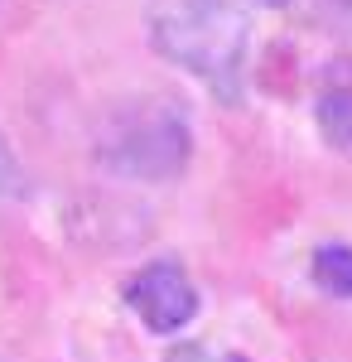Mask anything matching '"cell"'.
Returning <instances> with one entry per match:
<instances>
[{
    "mask_svg": "<svg viewBox=\"0 0 352 362\" xmlns=\"http://www.w3.org/2000/svg\"><path fill=\"white\" fill-rule=\"evenodd\" d=\"M309 276H314V285H319L324 295L352 300V247L324 242V247L314 251V261H309Z\"/></svg>",
    "mask_w": 352,
    "mask_h": 362,
    "instance_id": "cell-5",
    "label": "cell"
},
{
    "mask_svg": "<svg viewBox=\"0 0 352 362\" xmlns=\"http://www.w3.org/2000/svg\"><path fill=\"white\" fill-rule=\"evenodd\" d=\"M150 44L160 58L198 78L217 102H227V107L242 102L246 44H251V25H246L242 5H232V0H164L150 15Z\"/></svg>",
    "mask_w": 352,
    "mask_h": 362,
    "instance_id": "cell-1",
    "label": "cell"
},
{
    "mask_svg": "<svg viewBox=\"0 0 352 362\" xmlns=\"http://www.w3.org/2000/svg\"><path fill=\"white\" fill-rule=\"evenodd\" d=\"M256 5H290V0H256Z\"/></svg>",
    "mask_w": 352,
    "mask_h": 362,
    "instance_id": "cell-8",
    "label": "cell"
},
{
    "mask_svg": "<svg viewBox=\"0 0 352 362\" xmlns=\"http://www.w3.org/2000/svg\"><path fill=\"white\" fill-rule=\"evenodd\" d=\"M314 15L328 29H352V0H314Z\"/></svg>",
    "mask_w": 352,
    "mask_h": 362,
    "instance_id": "cell-7",
    "label": "cell"
},
{
    "mask_svg": "<svg viewBox=\"0 0 352 362\" xmlns=\"http://www.w3.org/2000/svg\"><path fill=\"white\" fill-rule=\"evenodd\" d=\"M97 165L116 179H136V184H164L179 179L193 160V126L174 102L160 97H140L121 102L102 116L97 140H92Z\"/></svg>",
    "mask_w": 352,
    "mask_h": 362,
    "instance_id": "cell-2",
    "label": "cell"
},
{
    "mask_svg": "<svg viewBox=\"0 0 352 362\" xmlns=\"http://www.w3.org/2000/svg\"><path fill=\"white\" fill-rule=\"evenodd\" d=\"M25 194H29V174L15 155V145L0 131V198H25Z\"/></svg>",
    "mask_w": 352,
    "mask_h": 362,
    "instance_id": "cell-6",
    "label": "cell"
},
{
    "mask_svg": "<svg viewBox=\"0 0 352 362\" xmlns=\"http://www.w3.org/2000/svg\"><path fill=\"white\" fill-rule=\"evenodd\" d=\"M126 305L150 334H179L198 319V285L179 261H150L126 280Z\"/></svg>",
    "mask_w": 352,
    "mask_h": 362,
    "instance_id": "cell-3",
    "label": "cell"
},
{
    "mask_svg": "<svg viewBox=\"0 0 352 362\" xmlns=\"http://www.w3.org/2000/svg\"><path fill=\"white\" fill-rule=\"evenodd\" d=\"M314 121H319V131L333 150H348L352 155V73H333L324 87H319V97H314Z\"/></svg>",
    "mask_w": 352,
    "mask_h": 362,
    "instance_id": "cell-4",
    "label": "cell"
}]
</instances>
